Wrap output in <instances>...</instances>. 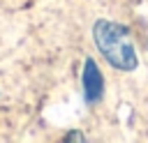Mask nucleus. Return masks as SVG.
<instances>
[{
  "label": "nucleus",
  "instance_id": "nucleus-2",
  "mask_svg": "<svg viewBox=\"0 0 148 143\" xmlns=\"http://www.w3.org/2000/svg\"><path fill=\"white\" fill-rule=\"evenodd\" d=\"M83 92H86V101L88 104H95L102 99V92H104V81H102V74L97 69V65L88 58L86 60V67H83Z\"/></svg>",
  "mask_w": 148,
  "mask_h": 143
},
{
  "label": "nucleus",
  "instance_id": "nucleus-1",
  "mask_svg": "<svg viewBox=\"0 0 148 143\" xmlns=\"http://www.w3.org/2000/svg\"><path fill=\"white\" fill-rule=\"evenodd\" d=\"M92 35L99 53L109 60V65L123 72H132L136 67V51H134L130 30L125 25L113 21H97Z\"/></svg>",
  "mask_w": 148,
  "mask_h": 143
}]
</instances>
